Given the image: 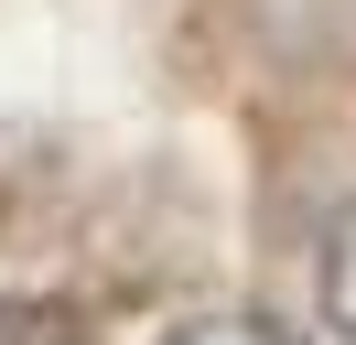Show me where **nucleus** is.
I'll use <instances>...</instances> for the list:
<instances>
[{
	"label": "nucleus",
	"instance_id": "nucleus-1",
	"mask_svg": "<svg viewBox=\"0 0 356 345\" xmlns=\"http://www.w3.org/2000/svg\"><path fill=\"white\" fill-rule=\"evenodd\" d=\"M313 313H324L334 345H356V205L324 227V248H313Z\"/></svg>",
	"mask_w": 356,
	"mask_h": 345
},
{
	"label": "nucleus",
	"instance_id": "nucleus-2",
	"mask_svg": "<svg viewBox=\"0 0 356 345\" xmlns=\"http://www.w3.org/2000/svg\"><path fill=\"white\" fill-rule=\"evenodd\" d=\"M162 345H291L270 313H195V323H173Z\"/></svg>",
	"mask_w": 356,
	"mask_h": 345
},
{
	"label": "nucleus",
	"instance_id": "nucleus-3",
	"mask_svg": "<svg viewBox=\"0 0 356 345\" xmlns=\"http://www.w3.org/2000/svg\"><path fill=\"white\" fill-rule=\"evenodd\" d=\"M0 345H87L76 313H44V302H0Z\"/></svg>",
	"mask_w": 356,
	"mask_h": 345
}]
</instances>
